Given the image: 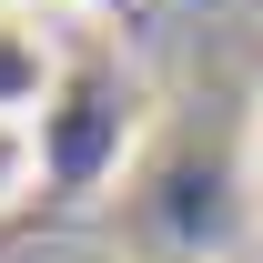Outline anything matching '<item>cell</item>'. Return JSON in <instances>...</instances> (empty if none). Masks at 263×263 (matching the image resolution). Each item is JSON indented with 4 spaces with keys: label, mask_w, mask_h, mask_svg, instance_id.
Returning <instances> with one entry per match:
<instances>
[{
    "label": "cell",
    "mask_w": 263,
    "mask_h": 263,
    "mask_svg": "<svg viewBox=\"0 0 263 263\" xmlns=\"http://www.w3.org/2000/svg\"><path fill=\"white\" fill-rule=\"evenodd\" d=\"M41 182V122H0V213Z\"/></svg>",
    "instance_id": "cell-2"
},
{
    "label": "cell",
    "mask_w": 263,
    "mask_h": 263,
    "mask_svg": "<svg viewBox=\"0 0 263 263\" xmlns=\"http://www.w3.org/2000/svg\"><path fill=\"white\" fill-rule=\"evenodd\" d=\"M253 172H263V101H253Z\"/></svg>",
    "instance_id": "cell-3"
},
{
    "label": "cell",
    "mask_w": 263,
    "mask_h": 263,
    "mask_svg": "<svg viewBox=\"0 0 263 263\" xmlns=\"http://www.w3.org/2000/svg\"><path fill=\"white\" fill-rule=\"evenodd\" d=\"M61 91V31L31 0H0V122H31Z\"/></svg>",
    "instance_id": "cell-1"
}]
</instances>
